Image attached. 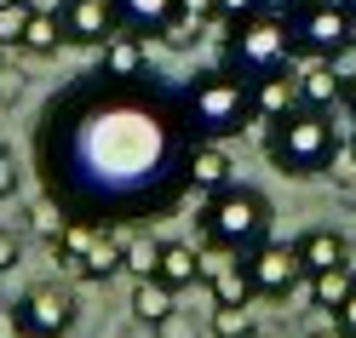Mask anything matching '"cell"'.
Listing matches in <instances>:
<instances>
[{
	"label": "cell",
	"instance_id": "1",
	"mask_svg": "<svg viewBox=\"0 0 356 338\" xmlns=\"http://www.w3.org/2000/svg\"><path fill=\"white\" fill-rule=\"evenodd\" d=\"M195 132L184 126L178 92L155 75L104 81L81 75L63 98L47 103L35 126V161L70 218L92 223H144L172 212L190 195Z\"/></svg>",
	"mask_w": 356,
	"mask_h": 338
},
{
	"label": "cell",
	"instance_id": "2",
	"mask_svg": "<svg viewBox=\"0 0 356 338\" xmlns=\"http://www.w3.org/2000/svg\"><path fill=\"white\" fill-rule=\"evenodd\" d=\"M178 109H184V126L202 144H230L253 126V92L248 81H236L230 69H202L178 86Z\"/></svg>",
	"mask_w": 356,
	"mask_h": 338
},
{
	"label": "cell",
	"instance_id": "3",
	"mask_svg": "<svg viewBox=\"0 0 356 338\" xmlns=\"http://www.w3.org/2000/svg\"><path fill=\"white\" fill-rule=\"evenodd\" d=\"M270 195L264 189H248V184H225L218 195L202 201V253H218V258H248L253 246L270 241Z\"/></svg>",
	"mask_w": 356,
	"mask_h": 338
},
{
	"label": "cell",
	"instance_id": "4",
	"mask_svg": "<svg viewBox=\"0 0 356 338\" xmlns=\"http://www.w3.org/2000/svg\"><path fill=\"white\" fill-rule=\"evenodd\" d=\"M299 58V40H293V17L287 12H259L248 24H230L225 35V58H218V69H230L236 81H264L276 69H293Z\"/></svg>",
	"mask_w": 356,
	"mask_h": 338
},
{
	"label": "cell",
	"instance_id": "5",
	"mask_svg": "<svg viewBox=\"0 0 356 338\" xmlns=\"http://www.w3.org/2000/svg\"><path fill=\"white\" fill-rule=\"evenodd\" d=\"M264 155H270V167L287 172V178H316L333 167V155H339V132H333V115L322 109H293V115L270 121L264 132Z\"/></svg>",
	"mask_w": 356,
	"mask_h": 338
},
{
	"label": "cell",
	"instance_id": "6",
	"mask_svg": "<svg viewBox=\"0 0 356 338\" xmlns=\"http://www.w3.org/2000/svg\"><path fill=\"white\" fill-rule=\"evenodd\" d=\"M52 264L63 276L81 281H109L127 269V223H92V218H70L63 235L52 241Z\"/></svg>",
	"mask_w": 356,
	"mask_h": 338
},
{
	"label": "cell",
	"instance_id": "7",
	"mask_svg": "<svg viewBox=\"0 0 356 338\" xmlns=\"http://www.w3.org/2000/svg\"><path fill=\"white\" fill-rule=\"evenodd\" d=\"M6 315H12V338H63V332L75 327L81 304H75V292L63 287V281H40Z\"/></svg>",
	"mask_w": 356,
	"mask_h": 338
},
{
	"label": "cell",
	"instance_id": "8",
	"mask_svg": "<svg viewBox=\"0 0 356 338\" xmlns=\"http://www.w3.org/2000/svg\"><path fill=\"white\" fill-rule=\"evenodd\" d=\"M293 40H299V58H339L356 40V17L339 0H316L310 12L293 17Z\"/></svg>",
	"mask_w": 356,
	"mask_h": 338
},
{
	"label": "cell",
	"instance_id": "9",
	"mask_svg": "<svg viewBox=\"0 0 356 338\" xmlns=\"http://www.w3.org/2000/svg\"><path fill=\"white\" fill-rule=\"evenodd\" d=\"M241 264H248L259 298H287L293 287H305V264H299V246L293 241H264Z\"/></svg>",
	"mask_w": 356,
	"mask_h": 338
},
{
	"label": "cell",
	"instance_id": "10",
	"mask_svg": "<svg viewBox=\"0 0 356 338\" xmlns=\"http://www.w3.org/2000/svg\"><path fill=\"white\" fill-rule=\"evenodd\" d=\"M58 12H63V35H70V47H104V40L121 29L115 0H63Z\"/></svg>",
	"mask_w": 356,
	"mask_h": 338
},
{
	"label": "cell",
	"instance_id": "11",
	"mask_svg": "<svg viewBox=\"0 0 356 338\" xmlns=\"http://www.w3.org/2000/svg\"><path fill=\"white\" fill-rule=\"evenodd\" d=\"M299 75V103L305 109H322V115H333V109L345 103V69H339V58H305V69Z\"/></svg>",
	"mask_w": 356,
	"mask_h": 338
},
{
	"label": "cell",
	"instance_id": "12",
	"mask_svg": "<svg viewBox=\"0 0 356 338\" xmlns=\"http://www.w3.org/2000/svg\"><path fill=\"white\" fill-rule=\"evenodd\" d=\"M98 75L104 81H144L149 75V40L132 29H115L98 47Z\"/></svg>",
	"mask_w": 356,
	"mask_h": 338
},
{
	"label": "cell",
	"instance_id": "13",
	"mask_svg": "<svg viewBox=\"0 0 356 338\" xmlns=\"http://www.w3.org/2000/svg\"><path fill=\"white\" fill-rule=\"evenodd\" d=\"M299 264H305V281L310 276H322V269H339V264H350V241H345V230H327V223H316V230H305L299 241Z\"/></svg>",
	"mask_w": 356,
	"mask_h": 338
},
{
	"label": "cell",
	"instance_id": "14",
	"mask_svg": "<svg viewBox=\"0 0 356 338\" xmlns=\"http://www.w3.org/2000/svg\"><path fill=\"white\" fill-rule=\"evenodd\" d=\"M253 92V121H282V115H293L299 109V75L293 69H276V75H264V81H253L248 86Z\"/></svg>",
	"mask_w": 356,
	"mask_h": 338
},
{
	"label": "cell",
	"instance_id": "15",
	"mask_svg": "<svg viewBox=\"0 0 356 338\" xmlns=\"http://www.w3.org/2000/svg\"><path fill=\"white\" fill-rule=\"evenodd\" d=\"M202 264H207V253H195L190 241H161V264H155V281H167L172 292H184V287L202 281Z\"/></svg>",
	"mask_w": 356,
	"mask_h": 338
},
{
	"label": "cell",
	"instance_id": "16",
	"mask_svg": "<svg viewBox=\"0 0 356 338\" xmlns=\"http://www.w3.org/2000/svg\"><path fill=\"white\" fill-rule=\"evenodd\" d=\"M230 184V155L225 144H202L195 138V155H190V195H218Z\"/></svg>",
	"mask_w": 356,
	"mask_h": 338
},
{
	"label": "cell",
	"instance_id": "17",
	"mask_svg": "<svg viewBox=\"0 0 356 338\" xmlns=\"http://www.w3.org/2000/svg\"><path fill=\"white\" fill-rule=\"evenodd\" d=\"M115 17H121V29L149 40V35H161L178 17V0H115Z\"/></svg>",
	"mask_w": 356,
	"mask_h": 338
},
{
	"label": "cell",
	"instance_id": "18",
	"mask_svg": "<svg viewBox=\"0 0 356 338\" xmlns=\"http://www.w3.org/2000/svg\"><path fill=\"white\" fill-rule=\"evenodd\" d=\"M172 298H178V292H172L167 281H155V276L132 281V315H138L144 327H161L167 315H172Z\"/></svg>",
	"mask_w": 356,
	"mask_h": 338
},
{
	"label": "cell",
	"instance_id": "19",
	"mask_svg": "<svg viewBox=\"0 0 356 338\" xmlns=\"http://www.w3.org/2000/svg\"><path fill=\"white\" fill-rule=\"evenodd\" d=\"M305 292H310V304H316V310H339L350 292H356V269H350V264L322 269V276H310V281H305Z\"/></svg>",
	"mask_w": 356,
	"mask_h": 338
},
{
	"label": "cell",
	"instance_id": "20",
	"mask_svg": "<svg viewBox=\"0 0 356 338\" xmlns=\"http://www.w3.org/2000/svg\"><path fill=\"white\" fill-rule=\"evenodd\" d=\"M58 47H70V35H63V12H35V17H29V35H24V47H17V52L52 58Z\"/></svg>",
	"mask_w": 356,
	"mask_h": 338
},
{
	"label": "cell",
	"instance_id": "21",
	"mask_svg": "<svg viewBox=\"0 0 356 338\" xmlns=\"http://www.w3.org/2000/svg\"><path fill=\"white\" fill-rule=\"evenodd\" d=\"M155 264H161V241L144 235L138 223H127V269L144 281V276H155Z\"/></svg>",
	"mask_w": 356,
	"mask_h": 338
},
{
	"label": "cell",
	"instance_id": "22",
	"mask_svg": "<svg viewBox=\"0 0 356 338\" xmlns=\"http://www.w3.org/2000/svg\"><path fill=\"white\" fill-rule=\"evenodd\" d=\"M63 223H70V207H63L58 195H40L35 207H29V230H35L40 241H47V246H52V241L63 235Z\"/></svg>",
	"mask_w": 356,
	"mask_h": 338
},
{
	"label": "cell",
	"instance_id": "23",
	"mask_svg": "<svg viewBox=\"0 0 356 338\" xmlns=\"http://www.w3.org/2000/svg\"><path fill=\"white\" fill-rule=\"evenodd\" d=\"M207 332H213V338H253V310H241V304H213Z\"/></svg>",
	"mask_w": 356,
	"mask_h": 338
},
{
	"label": "cell",
	"instance_id": "24",
	"mask_svg": "<svg viewBox=\"0 0 356 338\" xmlns=\"http://www.w3.org/2000/svg\"><path fill=\"white\" fill-rule=\"evenodd\" d=\"M29 17H35V6H29V0H12V6H0V47H24Z\"/></svg>",
	"mask_w": 356,
	"mask_h": 338
},
{
	"label": "cell",
	"instance_id": "25",
	"mask_svg": "<svg viewBox=\"0 0 356 338\" xmlns=\"http://www.w3.org/2000/svg\"><path fill=\"white\" fill-rule=\"evenodd\" d=\"M202 29H207L202 17H190L184 6H178V17H172V24L161 29V40H167V47H178V52H184V47H195V40H202Z\"/></svg>",
	"mask_w": 356,
	"mask_h": 338
},
{
	"label": "cell",
	"instance_id": "26",
	"mask_svg": "<svg viewBox=\"0 0 356 338\" xmlns=\"http://www.w3.org/2000/svg\"><path fill=\"white\" fill-rule=\"evenodd\" d=\"M259 12H270V0H218V24H248Z\"/></svg>",
	"mask_w": 356,
	"mask_h": 338
},
{
	"label": "cell",
	"instance_id": "27",
	"mask_svg": "<svg viewBox=\"0 0 356 338\" xmlns=\"http://www.w3.org/2000/svg\"><path fill=\"white\" fill-rule=\"evenodd\" d=\"M17 189H24V167H17V155L0 144V201H12Z\"/></svg>",
	"mask_w": 356,
	"mask_h": 338
},
{
	"label": "cell",
	"instance_id": "28",
	"mask_svg": "<svg viewBox=\"0 0 356 338\" xmlns=\"http://www.w3.org/2000/svg\"><path fill=\"white\" fill-rule=\"evenodd\" d=\"M17 264H24V235H17V230H0V276L17 269Z\"/></svg>",
	"mask_w": 356,
	"mask_h": 338
},
{
	"label": "cell",
	"instance_id": "29",
	"mask_svg": "<svg viewBox=\"0 0 356 338\" xmlns=\"http://www.w3.org/2000/svg\"><path fill=\"white\" fill-rule=\"evenodd\" d=\"M17 92H24V75L12 63H0V103H17Z\"/></svg>",
	"mask_w": 356,
	"mask_h": 338
},
{
	"label": "cell",
	"instance_id": "30",
	"mask_svg": "<svg viewBox=\"0 0 356 338\" xmlns=\"http://www.w3.org/2000/svg\"><path fill=\"white\" fill-rule=\"evenodd\" d=\"M333 327H339L345 338H356V292H350V298H345L339 310H333Z\"/></svg>",
	"mask_w": 356,
	"mask_h": 338
},
{
	"label": "cell",
	"instance_id": "31",
	"mask_svg": "<svg viewBox=\"0 0 356 338\" xmlns=\"http://www.w3.org/2000/svg\"><path fill=\"white\" fill-rule=\"evenodd\" d=\"M190 17H202V24H218V0H178Z\"/></svg>",
	"mask_w": 356,
	"mask_h": 338
},
{
	"label": "cell",
	"instance_id": "32",
	"mask_svg": "<svg viewBox=\"0 0 356 338\" xmlns=\"http://www.w3.org/2000/svg\"><path fill=\"white\" fill-rule=\"evenodd\" d=\"M270 6H276V12H287V17H299V12L316 6V0H270Z\"/></svg>",
	"mask_w": 356,
	"mask_h": 338
},
{
	"label": "cell",
	"instance_id": "33",
	"mask_svg": "<svg viewBox=\"0 0 356 338\" xmlns=\"http://www.w3.org/2000/svg\"><path fill=\"white\" fill-rule=\"evenodd\" d=\"M339 109H345V115L356 121V75H345V103H339Z\"/></svg>",
	"mask_w": 356,
	"mask_h": 338
},
{
	"label": "cell",
	"instance_id": "34",
	"mask_svg": "<svg viewBox=\"0 0 356 338\" xmlns=\"http://www.w3.org/2000/svg\"><path fill=\"white\" fill-rule=\"evenodd\" d=\"M310 338H345V332L339 327H322V332H310Z\"/></svg>",
	"mask_w": 356,
	"mask_h": 338
},
{
	"label": "cell",
	"instance_id": "35",
	"mask_svg": "<svg viewBox=\"0 0 356 338\" xmlns=\"http://www.w3.org/2000/svg\"><path fill=\"white\" fill-rule=\"evenodd\" d=\"M339 6H345V12H350V17H356V0H339Z\"/></svg>",
	"mask_w": 356,
	"mask_h": 338
},
{
	"label": "cell",
	"instance_id": "36",
	"mask_svg": "<svg viewBox=\"0 0 356 338\" xmlns=\"http://www.w3.org/2000/svg\"><path fill=\"white\" fill-rule=\"evenodd\" d=\"M0 6H12V0H0Z\"/></svg>",
	"mask_w": 356,
	"mask_h": 338
},
{
	"label": "cell",
	"instance_id": "37",
	"mask_svg": "<svg viewBox=\"0 0 356 338\" xmlns=\"http://www.w3.org/2000/svg\"><path fill=\"white\" fill-rule=\"evenodd\" d=\"M350 269H356V264H350Z\"/></svg>",
	"mask_w": 356,
	"mask_h": 338
}]
</instances>
